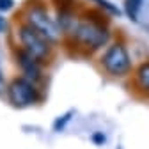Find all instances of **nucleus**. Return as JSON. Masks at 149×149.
Returning a JSON list of instances; mask_svg holds the SVG:
<instances>
[{
    "instance_id": "11",
    "label": "nucleus",
    "mask_w": 149,
    "mask_h": 149,
    "mask_svg": "<svg viewBox=\"0 0 149 149\" xmlns=\"http://www.w3.org/2000/svg\"><path fill=\"white\" fill-rule=\"evenodd\" d=\"M4 27H6V22H4V18L0 16V30H4Z\"/></svg>"
},
{
    "instance_id": "2",
    "label": "nucleus",
    "mask_w": 149,
    "mask_h": 149,
    "mask_svg": "<svg viewBox=\"0 0 149 149\" xmlns=\"http://www.w3.org/2000/svg\"><path fill=\"white\" fill-rule=\"evenodd\" d=\"M20 41H22L25 52L29 55H32L34 59L41 61V59L48 57V53H50L48 39H46L45 36H41L36 29H32L30 25L29 27H22V30H20Z\"/></svg>"
},
{
    "instance_id": "10",
    "label": "nucleus",
    "mask_w": 149,
    "mask_h": 149,
    "mask_svg": "<svg viewBox=\"0 0 149 149\" xmlns=\"http://www.w3.org/2000/svg\"><path fill=\"white\" fill-rule=\"evenodd\" d=\"M13 0H0V11H9L13 7Z\"/></svg>"
},
{
    "instance_id": "7",
    "label": "nucleus",
    "mask_w": 149,
    "mask_h": 149,
    "mask_svg": "<svg viewBox=\"0 0 149 149\" xmlns=\"http://www.w3.org/2000/svg\"><path fill=\"white\" fill-rule=\"evenodd\" d=\"M124 6H126V14L130 16V20L137 22L139 20V11L142 7V2L140 0H126Z\"/></svg>"
},
{
    "instance_id": "3",
    "label": "nucleus",
    "mask_w": 149,
    "mask_h": 149,
    "mask_svg": "<svg viewBox=\"0 0 149 149\" xmlns=\"http://www.w3.org/2000/svg\"><path fill=\"white\" fill-rule=\"evenodd\" d=\"M101 62H103V68L110 74H114V77H123V74H126L130 71V66H132L130 55H128V52L123 45H112L105 52Z\"/></svg>"
},
{
    "instance_id": "8",
    "label": "nucleus",
    "mask_w": 149,
    "mask_h": 149,
    "mask_svg": "<svg viewBox=\"0 0 149 149\" xmlns=\"http://www.w3.org/2000/svg\"><path fill=\"white\" fill-rule=\"evenodd\" d=\"M137 78H139V84H140L146 91H149V62H144V64L139 68Z\"/></svg>"
},
{
    "instance_id": "1",
    "label": "nucleus",
    "mask_w": 149,
    "mask_h": 149,
    "mask_svg": "<svg viewBox=\"0 0 149 149\" xmlns=\"http://www.w3.org/2000/svg\"><path fill=\"white\" fill-rule=\"evenodd\" d=\"M74 36H77V39L91 48V50H96L100 46H103L107 41H108V32L107 29H103L101 25L94 23V22H82L74 27Z\"/></svg>"
},
{
    "instance_id": "4",
    "label": "nucleus",
    "mask_w": 149,
    "mask_h": 149,
    "mask_svg": "<svg viewBox=\"0 0 149 149\" xmlns=\"http://www.w3.org/2000/svg\"><path fill=\"white\" fill-rule=\"evenodd\" d=\"M7 94L14 107H29L39 100V94H37V89L34 87V84L25 78L13 80L7 89Z\"/></svg>"
},
{
    "instance_id": "5",
    "label": "nucleus",
    "mask_w": 149,
    "mask_h": 149,
    "mask_svg": "<svg viewBox=\"0 0 149 149\" xmlns=\"http://www.w3.org/2000/svg\"><path fill=\"white\" fill-rule=\"evenodd\" d=\"M29 23H30L32 29H36L41 36H45L48 41H57L59 36H61L59 25L55 23L52 18L48 16V13L43 11V9H37V7L32 9L29 13Z\"/></svg>"
},
{
    "instance_id": "12",
    "label": "nucleus",
    "mask_w": 149,
    "mask_h": 149,
    "mask_svg": "<svg viewBox=\"0 0 149 149\" xmlns=\"http://www.w3.org/2000/svg\"><path fill=\"white\" fill-rule=\"evenodd\" d=\"M2 91H4V78L0 77V92H2Z\"/></svg>"
},
{
    "instance_id": "9",
    "label": "nucleus",
    "mask_w": 149,
    "mask_h": 149,
    "mask_svg": "<svg viewBox=\"0 0 149 149\" xmlns=\"http://www.w3.org/2000/svg\"><path fill=\"white\" fill-rule=\"evenodd\" d=\"M94 2H96L98 6H101L103 9H107L110 14H117V16H119V9H117L116 6H112V4L108 2V0H94Z\"/></svg>"
},
{
    "instance_id": "6",
    "label": "nucleus",
    "mask_w": 149,
    "mask_h": 149,
    "mask_svg": "<svg viewBox=\"0 0 149 149\" xmlns=\"http://www.w3.org/2000/svg\"><path fill=\"white\" fill-rule=\"evenodd\" d=\"M18 59H20V64L23 68V71L27 73L29 78H39V66H37V59H34L32 55H29L25 50L18 53Z\"/></svg>"
}]
</instances>
